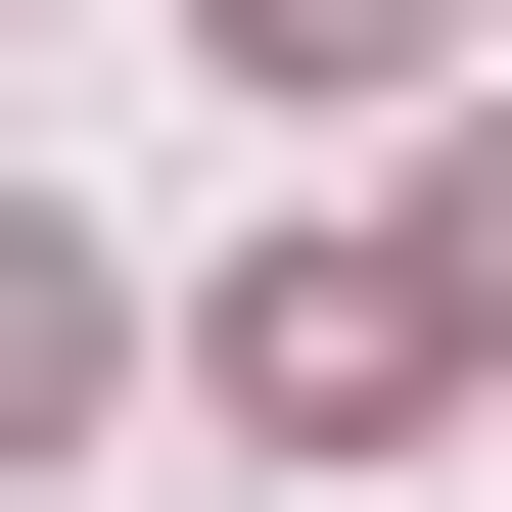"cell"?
Listing matches in <instances>:
<instances>
[{
	"label": "cell",
	"mask_w": 512,
	"mask_h": 512,
	"mask_svg": "<svg viewBox=\"0 0 512 512\" xmlns=\"http://www.w3.org/2000/svg\"><path fill=\"white\" fill-rule=\"evenodd\" d=\"M47 419H94V233H0V466H47Z\"/></svg>",
	"instance_id": "obj_2"
},
{
	"label": "cell",
	"mask_w": 512,
	"mask_h": 512,
	"mask_svg": "<svg viewBox=\"0 0 512 512\" xmlns=\"http://www.w3.org/2000/svg\"><path fill=\"white\" fill-rule=\"evenodd\" d=\"M233 47H280V94H419V47H466V0H233Z\"/></svg>",
	"instance_id": "obj_3"
},
{
	"label": "cell",
	"mask_w": 512,
	"mask_h": 512,
	"mask_svg": "<svg viewBox=\"0 0 512 512\" xmlns=\"http://www.w3.org/2000/svg\"><path fill=\"white\" fill-rule=\"evenodd\" d=\"M419 373H466V326H419V280H326V233H280V280H233V419H280V466H373Z\"/></svg>",
	"instance_id": "obj_1"
}]
</instances>
